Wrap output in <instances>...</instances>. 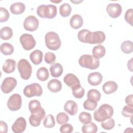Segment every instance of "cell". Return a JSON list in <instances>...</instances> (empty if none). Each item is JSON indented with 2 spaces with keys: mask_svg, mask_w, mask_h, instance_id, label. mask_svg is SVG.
Wrapping results in <instances>:
<instances>
[{
  "mask_svg": "<svg viewBox=\"0 0 133 133\" xmlns=\"http://www.w3.org/2000/svg\"><path fill=\"white\" fill-rule=\"evenodd\" d=\"M105 34L101 31L92 32L87 29H83L79 31L77 34V38L80 42L91 44H100L105 41Z\"/></svg>",
  "mask_w": 133,
  "mask_h": 133,
  "instance_id": "obj_1",
  "label": "cell"
},
{
  "mask_svg": "<svg viewBox=\"0 0 133 133\" xmlns=\"http://www.w3.org/2000/svg\"><path fill=\"white\" fill-rule=\"evenodd\" d=\"M113 108L111 105L108 104H103L94 112V119L97 122H102L111 118L113 115Z\"/></svg>",
  "mask_w": 133,
  "mask_h": 133,
  "instance_id": "obj_2",
  "label": "cell"
},
{
  "mask_svg": "<svg viewBox=\"0 0 133 133\" xmlns=\"http://www.w3.org/2000/svg\"><path fill=\"white\" fill-rule=\"evenodd\" d=\"M45 44L47 47L52 50H57L61 45L60 38L57 33L54 32H47L45 36Z\"/></svg>",
  "mask_w": 133,
  "mask_h": 133,
  "instance_id": "obj_3",
  "label": "cell"
},
{
  "mask_svg": "<svg viewBox=\"0 0 133 133\" xmlns=\"http://www.w3.org/2000/svg\"><path fill=\"white\" fill-rule=\"evenodd\" d=\"M36 12L41 18L52 19L57 15V7L54 5H41L37 7Z\"/></svg>",
  "mask_w": 133,
  "mask_h": 133,
  "instance_id": "obj_4",
  "label": "cell"
},
{
  "mask_svg": "<svg viewBox=\"0 0 133 133\" xmlns=\"http://www.w3.org/2000/svg\"><path fill=\"white\" fill-rule=\"evenodd\" d=\"M79 64L83 68L95 70L99 66V60L90 55H83L78 59Z\"/></svg>",
  "mask_w": 133,
  "mask_h": 133,
  "instance_id": "obj_5",
  "label": "cell"
},
{
  "mask_svg": "<svg viewBox=\"0 0 133 133\" xmlns=\"http://www.w3.org/2000/svg\"><path fill=\"white\" fill-rule=\"evenodd\" d=\"M18 71L21 77L24 79L28 80L31 77L32 69L30 63L25 59L20 60L17 64Z\"/></svg>",
  "mask_w": 133,
  "mask_h": 133,
  "instance_id": "obj_6",
  "label": "cell"
},
{
  "mask_svg": "<svg viewBox=\"0 0 133 133\" xmlns=\"http://www.w3.org/2000/svg\"><path fill=\"white\" fill-rule=\"evenodd\" d=\"M23 94L28 98L34 96L39 97L43 94V89L38 83H32L26 85L23 89Z\"/></svg>",
  "mask_w": 133,
  "mask_h": 133,
  "instance_id": "obj_7",
  "label": "cell"
},
{
  "mask_svg": "<svg viewBox=\"0 0 133 133\" xmlns=\"http://www.w3.org/2000/svg\"><path fill=\"white\" fill-rule=\"evenodd\" d=\"M20 42L25 50H30L36 45V41L33 35L29 34H23L20 37Z\"/></svg>",
  "mask_w": 133,
  "mask_h": 133,
  "instance_id": "obj_8",
  "label": "cell"
},
{
  "mask_svg": "<svg viewBox=\"0 0 133 133\" xmlns=\"http://www.w3.org/2000/svg\"><path fill=\"white\" fill-rule=\"evenodd\" d=\"M7 105L8 108L12 111L19 110L21 108L22 105L21 96L18 94L12 95L8 99Z\"/></svg>",
  "mask_w": 133,
  "mask_h": 133,
  "instance_id": "obj_9",
  "label": "cell"
},
{
  "mask_svg": "<svg viewBox=\"0 0 133 133\" xmlns=\"http://www.w3.org/2000/svg\"><path fill=\"white\" fill-rule=\"evenodd\" d=\"M17 80L14 77H6L3 80L2 83L1 90L4 94H9L15 89L17 86Z\"/></svg>",
  "mask_w": 133,
  "mask_h": 133,
  "instance_id": "obj_10",
  "label": "cell"
},
{
  "mask_svg": "<svg viewBox=\"0 0 133 133\" xmlns=\"http://www.w3.org/2000/svg\"><path fill=\"white\" fill-rule=\"evenodd\" d=\"M39 25L38 19L34 16H29L23 22V27L25 30L33 32L36 31Z\"/></svg>",
  "mask_w": 133,
  "mask_h": 133,
  "instance_id": "obj_11",
  "label": "cell"
},
{
  "mask_svg": "<svg viewBox=\"0 0 133 133\" xmlns=\"http://www.w3.org/2000/svg\"><path fill=\"white\" fill-rule=\"evenodd\" d=\"M106 10L110 17L116 18L121 15L122 8L118 3H111L107 5Z\"/></svg>",
  "mask_w": 133,
  "mask_h": 133,
  "instance_id": "obj_12",
  "label": "cell"
},
{
  "mask_svg": "<svg viewBox=\"0 0 133 133\" xmlns=\"http://www.w3.org/2000/svg\"><path fill=\"white\" fill-rule=\"evenodd\" d=\"M45 111L42 108L39 111L31 114L29 117V123L30 125L34 127L38 126L41 124L42 119L45 117Z\"/></svg>",
  "mask_w": 133,
  "mask_h": 133,
  "instance_id": "obj_13",
  "label": "cell"
},
{
  "mask_svg": "<svg viewBox=\"0 0 133 133\" xmlns=\"http://www.w3.org/2000/svg\"><path fill=\"white\" fill-rule=\"evenodd\" d=\"M26 127V122L25 119L22 117H20L12 124L11 129L15 133H21L25 130Z\"/></svg>",
  "mask_w": 133,
  "mask_h": 133,
  "instance_id": "obj_14",
  "label": "cell"
},
{
  "mask_svg": "<svg viewBox=\"0 0 133 133\" xmlns=\"http://www.w3.org/2000/svg\"><path fill=\"white\" fill-rule=\"evenodd\" d=\"M63 82L68 86L71 88L80 85L79 79L72 73H68L65 75L63 78Z\"/></svg>",
  "mask_w": 133,
  "mask_h": 133,
  "instance_id": "obj_15",
  "label": "cell"
},
{
  "mask_svg": "<svg viewBox=\"0 0 133 133\" xmlns=\"http://www.w3.org/2000/svg\"><path fill=\"white\" fill-rule=\"evenodd\" d=\"M102 75L99 72H92L88 75L87 80L88 83L91 86L99 85L102 81Z\"/></svg>",
  "mask_w": 133,
  "mask_h": 133,
  "instance_id": "obj_16",
  "label": "cell"
},
{
  "mask_svg": "<svg viewBox=\"0 0 133 133\" xmlns=\"http://www.w3.org/2000/svg\"><path fill=\"white\" fill-rule=\"evenodd\" d=\"M64 110L70 115H74L77 112L78 105L75 101L68 100L64 104Z\"/></svg>",
  "mask_w": 133,
  "mask_h": 133,
  "instance_id": "obj_17",
  "label": "cell"
},
{
  "mask_svg": "<svg viewBox=\"0 0 133 133\" xmlns=\"http://www.w3.org/2000/svg\"><path fill=\"white\" fill-rule=\"evenodd\" d=\"M118 88L117 84L114 81L106 82L102 86V90L105 94H111L116 91Z\"/></svg>",
  "mask_w": 133,
  "mask_h": 133,
  "instance_id": "obj_18",
  "label": "cell"
},
{
  "mask_svg": "<svg viewBox=\"0 0 133 133\" xmlns=\"http://www.w3.org/2000/svg\"><path fill=\"white\" fill-rule=\"evenodd\" d=\"M43 53L40 50H35L30 55V58L32 63L35 65L39 64L43 61Z\"/></svg>",
  "mask_w": 133,
  "mask_h": 133,
  "instance_id": "obj_19",
  "label": "cell"
},
{
  "mask_svg": "<svg viewBox=\"0 0 133 133\" xmlns=\"http://www.w3.org/2000/svg\"><path fill=\"white\" fill-rule=\"evenodd\" d=\"M83 24V20L81 15L75 14L72 16L70 20V26L74 29L80 28Z\"/></svg>",
  "mask_w": 133,
  "mask_h": 133,
  "instance_id": "obj_20",
  "label": "cell"
},
{
  "mask_svg": "<svg viewBox=\"0 0 133 133\" xmlns=\"http://www.w3.org/2000/svg\"><path fill=\"white\" fill-rule=\"evenodd\" d=\"M49 70L51 75L54 77H60L62 75L63 71L62 65L59 63L52 64L50 67Z\"/></svg>",
  "mask_w": 133,
  "mask_h": 133,
  "instance_id": "obj_21",
  "label": "cell"
},
{
  "mask_svg": "<svg viewBox=\"0 0 133 133\" xmlns=\"http://www.w3.org/2000/svg\"><path fill=\"white\" fill-rule=\"evenodd\" d=\"M47 87L52 92H58L62 88V84L60 81L57 79L50 80L47 84Z\"/></svg>",
  "mask_w": 133,
  "mask_h": 133,
  "instance_id": "obj_22",
  "label": "cell"
},
{
  "mask_svg": "<svg viewBox=\"0 0 133 133\" xmlns=\"http://www.w3.org/2000/svg\"><path fill=\"white\" fill-rule=\"evenodd\" d=\"M25 9V5L21 2L15 3L11 5L10 10L14 15H20L22 14Z\"/></svg>",
  "mask_w": 133,
  "mask_h": 133,
  "instance_id": "obj_23",
  "label": "cell"
},
{
  "mask_svg": "<svg viewBox=\"0 0 133 133\" xmlns=\"http://www.w3.org/2000/svg\"><path fill=\"white\" fill-rule=\"evenodd\" d=\"M16 61L13 59H8L6 60L3 65V70L6 73L13 72L16 68Z\"/></svg>",
  "mask_w": 133,
  "mask_h": 133,
  "instance_id": "obj_24",
  "label": "cell"
},
{
  "mask_svg": "<svg viewBox=\"0 0 133 133\" xmlns=\"http://www.w3.org/2000/svg\"><path fill=\"white\" fill-rule=\"evenodd\" d=\"M105 52L106 50L105 47L101 45H98L93 48L92 51V56L95 58L99 59L104 57L105 54Z\"/></svg>",
  "mask_w": 133,
  "mask_h": 133,
  "instance_id": "obj_25",
  "label": "cell"
},
{
  "mask_svg": "<svg viewBox=\"0 0 133 133\" xmlns=\"http://www.w3.org/2000/svg\"><path fill=\"white\" fill-rule=\"evenodd\" d=\"M13 35V32L11 28L9 26L2 28L0 31L1 38L3 40H8L11 38Z\"/></svg>",
  "mask_w": 133,
  "mask_h": 133,
  "instance_id": "obj_26",
  "label": "cell"
},
{
  "mask_svg": "<svg viewBox=\"0 0 133 133\" xmlns=\"http://www.w3.org/2000/svg\"><path fill=\"white\" fill-rule=\"evenodd\" d=\"M83 133H95L98 131L97 126L92 122L84 124L82 127Z\"/></svg>",
  "mask_w": 133,
  "mask_h": 133,
  "instance_id": "obj_27",
  "label": "cell"
},
{
  "mask_svg": "<svg viewBox=\"0 0 133 133\" xmlns=\"http://www.w3.org/2000/svg\"><path fill=\"white\" fill-rule=\"evenodd\" d=\"M36 77L41 81H45L49 77V72L47 68L42 67L38 69L36 72Z\"/></svg>",
  "mask_w": 133,
  "mask_h": 133,
  "instance_id": "obj_28",
  "label": "cell"
},
{
  "mask_svg": "<svg viewBox=\"0 0 133 133\" xmlns=\"http://www.w3.org/2000/svg\"><path fill=\"white\" fill-rule=\"evenodd\" d=\"M1 51L4 55H10L14 52V48L11 44L4 43L1 46Z\"/></svg>",
  "mask_w": 133,
  "mask_h": 133,
  "instance_id": "obj_29",
  "label": "cell"
},
{
  "mask_svg": "<svg viewBox=\"0 0 133 133\" xmlns=\"http://www.w3.org/2000/svg\"><path fill=\"white\" fill-rule=\"evenodd\" d=\"M87 97L88 99L98 102L100 100L101 94L98 90L91 89L88 91Z\"/></svg>",
  "mask_w": 133,
  "mask_h": 133,
  "instance_id": "obj_30",
  "label": "cell"
},
{
  "mask_svg": "<svg viewBox=\"0 0 133 133\" xmlns=\"http://www.w3.org/2000/svg\"><path fill=\"white\" fill-rule=\"evenodd\" d=\"M71 10V7L68 3H64L62 4L59 8L60 14L63 17H66L70 16Z\"/></svg>",
  "mask_w": 133,
  "mask_h": 133,
  "instance_id": "obj_31",
  "label": "cell"
},
{
  "mask_svg": "<svg viewBox=\"0 0 133 133\" xmlns=\"http://www.w3.org/2000/svg\"><path fill=\"white\" fill-rule=\"evenodd\" d=\"M42 108L41 103L37 100H31L29 103V109L31 113H35L39 111Z\"/></svg>",
  "mask_w": 133,
  "mask_h": 133,
  "instance_id": "obj_32",
  "label": "cell"
},
{
  "mask_svg": "<svg viewBox=\"0 0 133 133\" xmlns=\"http://www.w3.org/2000/svg\"><path fill=\"white\" fill-rule=\"evenodd\" d=\"M121 50L125 54H130L133 51L132 42L130 41H125L121 44Z\"/></svg>",
  "mask_w": 133,
  "mask_h": 133,
  "instance_id": "obj_33",
  "label": "cell"
},
{
  "mask_svg": "<svg viewBox=\"0 0 133 133\" xmlns=\"http://www.w3.org/2000/svg\"><path fill=\"white\" fill-rule=\"evenodd\" d=\"M73 96L77 99H81L83 97L85 94V90L80 85L72 88Z\"/></svg>",
  "mask_w": 133,
  "mask_h": 133,
  "instance_id": "obj_34",
  "label": "cell"
},
{
  "mask_svg": "<svg viewBox=\"0 0 133 133\" xmlns=\"http://www.w3.org/2000/svg\"><path fill=\"white\" fill-rule=\"evenodd\" d=\"M43 125L47 128H52L55 125V121L52 114H48L43 121Z\"/></svg>",
  "mask_w": 133,
  "mask_h": 133,
  "instance_id": "obj_35",
  "label": "cell"
},
{
  "mask_svg": "<svg viewBox=\"0 0 133 133\" xmlns=\"http://www.w3.org/2000/svg\"><path fill=\"white\" fill-rule=\"evenodd\" d=\"M78 118L79 121L83 124H88L90 123L92 120L91 114L86 112H81L79 115Z\"/></svg>",
  "mask_w": 133,
  "mask_h": 133,
  "instance_id": "obj_36",
  "label": "cell"
},
{
  "mask_svg": "<svg viewBox=\"0 0 133 133\" xmlns=\"http://www.w3.org/2000/svg\"><path fill=\"white\" fill-rule=\"evenodd\" d=\"M101 127L105 130H111L114 128L115 126V122L114 119L110 118L101 122Z\"/></svg>",
  "mask_w": 133,
  "mask_h": 133,
  "instance_id": "obj_37",
  "label": "cell"
},
{
  "mask_svg": "<svg viewBox=\"0 0 133 133\" xmlns=\"http://www.w3.org/2000/svg\"><path fill=\"white\" fill-rule=\"evenodd\" d=\"M69 119V116L64 112L59 113L56 116V121L60 125H63L66 123Z\"/></svg>",
  "mask_w": 133,
  "mask_h": 133,
  "instance_id": "obj_38",
  "label": "cell"
},
{
  "mask_svg": "<svg viewBox=\"0 0 133 133\" xmlns=\"http://www.w3.org/2000/svg\"><path fill=\"white\" fill-rule=\"evenodd\" d=\"M97 102L87 99L84 101L83 103L84 108L89 111L94 110L97 107Z\"/></svg>",
  "mask_w": 133,
  "mask_h": 133,
  "instance_id": "obj_39",
  "label": "cell"
},
{
  "mask_svg": "<svg viewBox=\"0 0 133 133\" xmlns=\"http://www.w3.org/2000/svg\"><path fill=\"white\" fill-rule=\"evenodd\" d=\"M9 18V13L5 8L0 7V22H6Z\"/></svg>",
  "mask_w": 133,
  "mask_h": 133,
  "instance_id": "obj_40",
  "label": "cell"
},
{
  "mask_svg": "<svg viewBox=\"0 0 133 133\" xmlns=\"http://www.w3.org/2000/svg\"><path fill=\"white\" fill-rule=\"evenodd\" d=\"M121 113L124 116L126 117H129L132 116L133 114V107H131L128 105L124 106L123 108Z\"/></svg>",
  "mask_w": 133,
  "mask_h": 133,
  "instance_id": "obj_41",
  "label": "cell"
},
{
  "mask_svg": "<svg viewBox=\"0 0 133 133\" xmlns=\"http://www.w3.org/2000/svg\"><path fill=\"white\" fill-rule=\"evenodd\" d=\"M56 55L51 52H47L45 54L44 60L45 62L48 64H52L56 61Z\"/></svg>",
  "mask_w": 133,
  "mask_h": 133,
  "instance_id": "obj_42",
  "label": "cell"
},
{
  "mask_svg": "<svg viewBox=\"0 0 133 133\" xmlns=\"http://www.w3.org/2000/svg\"><path fill=\"white\" fill-rule=\"evenodd\" d=\"M132 13L133 10L132 8L128 9L125 14V19L126 21L131 26H132Z\"/></svg>",
  "mask_w": 133,
  "mask_h": 133,
  "instance_id": "obj_43",
  "label": "cell"
},
{
  "mask_svg": "<svg viewBox=\"0 0 133 133\" xmlns=\"http://www.w3.org/2000/svg\"><path fill=\"white\" fill-rule=\"evenodd\" d=\"M73 131V127L70 124H63L60 128V131L62 133H70Z\"/></svg>",
  "mask_w": 133,
  "mask_h": 133,
  "instance_id": "obj_44",
  "label": "cell"
},
{
  "mask_svg": "<svg viewBox=\"0 0 133 133\" xmlns=\"http://www.w3.org/2000/svg\"><path fill=\"white\" fill-rule=\"evenodd\" d=\"M8 127L7 124L3 121H1L0 122V132L1 133H6L7 132Z\"/></svg>",
  "mask_w": 133,
  "mask_h": 133,
  "instance_id": "obj_45",
  "label": "cell"
},
{
  "mask_svg": "<svg viewBox=\"0 0 133 133\" xmlns=\"http://www.w3.org/2000/svg\"><path fill=\"white\" fill-rule=\"evenodd\" d=\"M125 102L128 105L133 107V95L132 94L129 95L126 97Z\"/></svg>",
  "mask_w": 133,
  "mask_h": 133,
  "instance_id": "obj_46",
  "label": "cell"
},
{
  "mask_svg": "<svg viewBox=\"0 0 133 133\" xmlns=\"http://www.w3.org/2000/svg\"><path fill=\"white\" fill-rule=\"evenodd\" d=\"M127 66H128V69L131 72H132V58H131L130 60L128 61Z\"/></svg>",
  "mask_w": 133,
  "mask_h": 133,
  "instance_id": "obj_47",
  "label": "cell"
},
{
  "mask_svg": "<svg viewBox=\"0 0 133 133\" xmlns=\"http://www.w3.org/2000/svg\"><path fill=\"white\" fill-rule=\"evenodd\" d=\"M52 2H53V3H59V2H60L61 1H60V2H56V1H51Z\"/></svg>",
  "mask_w": 133,
  "mask_h": 133,
  "instance_id": "obj_48",
  "label": "cell"
}]
</instances>
